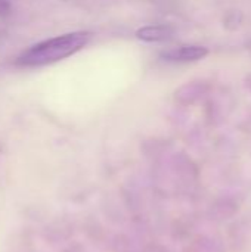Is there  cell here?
Wrapping results in <instances>:
<instances>
[{"label":"cell","mask_w":251,"mask_h":252,"mask_svg":"<svg viewBox=\"0 0 251 252\" xmlns=\"http://www.w3.org/2000/svg\"><path fill=\"white\" fill-rule=\"evenodd\" d=\"M90 38V31H71L55 35L25 49L15 59V65L21 68H40L56 63L83 50Z\"/></svg>","instance_id":"1"},{"label":"cell","mask_w":251,"mask_h":252,"mask_svg":"<svg viewBox=\"0 0 251 252\" xmlns=\"http://www.w3.org/2000/svg\"><path fill=\"white\" fill-rule=\"evenodd\" d=\"M209 53H210V50L204 46L183 44V46L167 49V50L161 52L160 56L169 62H197V61L204 59Z\"/></svg>","instance_id":"2"},{"label":"cell","mask_w":251,"mask_h":252,"mask_svg":"<svg viewBox=\"0 0 251 252\" xmlns=\"http://www.w3.org/2000/svg\"><path fill=\"white\" fill-rule=\"evenodd\" d=\"M175 34V28L167 24L157 25H145L135 31V37L143 43H160L172 38Z\"/></svg>","instance_id":"3"},{"label":"cell","mask_w":251,"mask_h":252,"mask_svg":"<svg viewBox=\"0 0 251 252\" xmlns=\"http://www.w3.org/2000/svg\"><path fill=\"white\" fill-rule=\"evenodd\" d=\"M3 3H4V0H0V9L3 7Z\"/></svg>","instance_id":"4"}]
</instances>
